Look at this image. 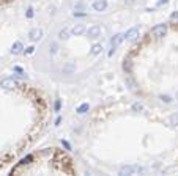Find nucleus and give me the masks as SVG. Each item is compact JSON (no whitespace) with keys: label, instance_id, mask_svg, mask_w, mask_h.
Here are the masks:
<instances>
[{"label":"nucleus","instance_id":"nucleus-1","mask_svg":"<svg viewBox=\"0 0 178 176\" xmlns=\"http://www.w3.org/2000/svg\"><path fill=\"white\" fill-rule=\"evenodd\" d=\"M123 40H125V35H121V33L115 35L114 38H112V41H110V52H109V57H112V55H114L115 49L118 47L121 43H123Z\"/></svg>","mask_w":178,"mask_h":176},{"label":"nucleus","instance_id":"nucleus-2","mask_svg":"<svg viewBox=\"0 0 178 176\" xmlns=\"http://www.w3.org/2000/svg\"><path fill=\"white\" fill-rule=\"evenodd\" d=\"M166 33H167L166 24H159V25H156V27H153V29H151V35L155 36V38H162Z\"/></svg>","mask_w":178,"mask_h":176},{"label":"nucleus","instance_id":"nucleus-3","mask_svg":"<svg viewBox=\"0 0 178 176\" xmlns=\"http://www.w3.org/2000/svg\"><path fill=\"white\" fill-rule=\"evenodd\" d=\"M85 33L88 35V38H98V36H101V27L93 25V27H90V29L85 30Z\"/></svg>","mask_w":178,"mask_h":176},{"label":"nucleus","instance_id":"nucleus-4","mask_svg":"<svg viewBox=\"0 0 178 176\" xmlns=\"http://www.w3.org/2000/svg\"><path fill=\"white\" fill-rule=\"evenodd\" d=\"M106 8H107V2H106V0H95V2H93V10L98 11V13L104 11Z\"/></svg>","mask_w":178,"mask_h":176},{"label":"nucleus","instance_id":"nucleus-5","mask_svg":"<svg viewBox=\"0 0 178 176\" xmlns=\"http://www.w3.org/2000/svg\"><path fill=\"white\" fill-rule=\"evenodd\" d=\"M29 38H30V41H40L43 38V30L41 29H33L29 33Z\"/></svg>","mask_w":178,"mask_h":176},{"label":"nucleus","instance_id":"nucleus-6","mask_svg":"<svg viewBox=\"0 0 178 176\" xmlns=\"http://www.w3.org/2000/svg\"><path fill=\"white\" fill-rule=\"evenodd\" d=\"M125 38L129 40V41H136L139 38V29H129L126 33H125Z\"/></svg>","mask_w":178,"mask_h":176},{"label":"nucleus","instance_id":"nucleus-7","mask_svg":"<svg viewBox=\"0 0 178 176\" xmlns=\"http://www.w3.org/2000/svg\"><path fill=\"white\" fill-rule=\"evenodd\" d=\"M137 171H142V168H139V167H123L120 170V174H133Z\"/></svg>","mask_w":178,"mask_h":176},{"label":"nucleus","instance_id":"nucleus-8","mask_svg":"<svg viewBox=\"0 0 178 176\" xmlns=\"http://www.w3.org/2000/svg\"><path fill=\"white\" fill-rule=\"evenodd\" d=\"M0 87H3L5 90H11L16 87V80L13 79H3L2 82H0Z\"/></svg>","mask_w":178,"mask_h":176},{"label":"nucleus","instance_id":"nucleus-9","mask_svg":"<svg viewBox=\"0 0 178 176\" xmlns=\"http://www.w3.org/2000/svg\"><path fill=\"white\" fill-rule=\"evenodd\" d=\"M85 25L84 24H77V25H74L73 29H71V33L73 35H76V36H79V35H82V33H85Z\"/></svg>","mask_w":178,"mask_h":176},{"label":"nucleus","instance_id":"nucleus-10","mask_svg":"<svg viewBox=\"0 0 178 176\" xmlns=\"http://www.w3.org/2000/svg\"><path fill=\"white\" fill-rule=\"evenodd\" d=\"M22 49H24V46H22V43H14L13 46H11V52L14 53V55H19L21 52H22Z\"/></svg>","mask_w":178,"mask_h":176},{"label":"nucleus","instance_id":"nucleus-11","mask_svg":"<svg viewBox=\"0 0 178 176\" xmlns=\"http://www.w3.org/2000/svg\"><path fill=\"white\" fill-rule=\"evenodd\" d=\"M167 123L170 124V126H178V115H176V113H173L172 116H169Z\"/></svg>","mask_w":178,"mask_h":176},{"label":"nucleus","instance_id":"nucleus-12","mask_svg":"<svg viewBox=\"0 0 178 176\" xmlns=\"http://www.w3.org/2000/svg\"><path fill=\"white\" fill-rule=\"evenodd\" d=\"M88 109H90V105L85 102V104H82V105H79V107H77V113L84 115V113H87V112H88Z\"/></svg>","mask_w":178,"mask_h":176},{"label":"nucleus","instance_id":"nucleus-13","mask_svg":"<svg viewBox=\"0 0 178 176\" xmlns=\"http://www.w3.org/2000/svg\"><path fill=\"white\" fill-rule=\"evenodd\" d=\"M59 38H60V40H68V38H69V30H68V29H63V30H60V33H59Z\"/></svg>","mask_w":178,"mask_h":176},{"label":"nucleus","instance_id":"nucleus-14","mask_svg":"<svg viewBox=\"0 0 178 176\" xmlns=\"http://www.w3.org/2000/svg\"><path fill=\"white\" fill-rule=\"evenodd\" d=\"M102 52V46L101 44H95L91 47V55H98V53H101Z\"/></svg>","mask_w":178,"mask_h":176},{"label":"nucleus","instance_id":"nucleus-15","mask_svg":"<svg viewBox=\"0 0 178 176\" xmlns=\"http://www.w3.org/2000/svg\"><path fill=\"white\" fill-rule=\"evenodd\" d=\"M133 110H134V112H144V105L136 102V104H133Z\"/></svg>","mask_w":178,"mask_h":176},{"label":"nucleus","instance_id":"nucleus-16","mask_svg":"<svg viewBox=\"0 0 178 176\" xmlns=\"http://www.w3.org/2000/svg\"><path fill=\"white\" fill-rule=\"evenodd\" d=\"M123 68H125V71L129 74L131 72V61L129 60H125V63H123Z\"/></svg>","mask_w":178,"mask_h":176},{"label":"nucleus","instance_id":"nucleus-17","mask_svg":"<svg viewBox=\"0 0 178 176\" xmlns=\"http://www.w3.org/2000/svg\"><path fill=\"white\" fill-rule=\"evenodd\" d=\"M57 47H59V46L55 44V43L49 44V52H51V53H55V52H57Z\"/></svg>","mask_w":178,"mask_h":176},{"label":"nucleus","instance_id":"nucleus-18","mask_svg":"<svg viewBox=\"0 0 178 176\" xmlns=\"http://www.w3.org/2000/svg\"><path fill=\"white\" fill-rule=\"evenodd\" d=\"M25 16L29 17V19H32V17H33V8H27V13H25Z\"/></svg>","mask_w":178,"mask_h":176},{"label":"nucleus","instance_id":"nucleus-19","mask_svg":"<svg viewBox=\"0 0 178 176\" xmlns=\"http://www.w3.org/2000/svg\"><path fill=\"white\" fill-rule=\"evenodd\" d=\"M161 99L164 101V102H167V104H169V102H172V99H170V96H161Z\"/></svg>","mask_w":178,"mask_h":176},{"label":"nucleus","instance_id":"nucleus-20","mask_svg":"<svg viewBox=\"0 0 178 176\" xmlns=\"http://www.w3.org/2000/svg\"><path fill=\"white\" fill-rule=\"evenodd\" d=\"M167 3H169V0H159L158 6H162V5H167Z\"/></svg>","mask_w":178,"mask_h":176},{"label":"nucleus","instance_id":"nucleus-21","mask_svg":"<svg viewBox=\"0 0 178 176\" xmlns=\"http://www.w3.org/2000/svg\"><path fill=\"white\" fill-rule=\"evenodd\" d=\"M73 69H74V66H73V64H68L66 68H63V71H68V72H71Z\"/></svg>","mask_w":178,"mask_h":176},{"label":"nucleus","instance_id":"nucleus-22","mask_svg":"<svg viewBox=\"0 0 178 176\" xmlns=\"http://www.w3.org/2000/svg\"><path fill=\"white\" fill-rule=\"evenodd\" d=\"M33 52H35V47H27V53H29V55L33 53Z\"/></svg>","mask_w":178,"mask_h":176},{"label":"nucleus","instance_id":"nucleus-23","mask_svg":"<svg viewBox=\"0 0 178 176\" xmlns=\"http://www.w3.org/2000/svg\"><path fill=\"white\" fill-rule=\"evenodd\" d=\"M62 143H63V146H65V148H66V150H69V148H71L68 142H62Z\"/></svg>","mask_w":178,"mask_h":176},{"label":"nucleus","instance_id":"nucleus-24","mask_svg":"<svg viewBox=\"0 0 178 176\" xmlns=\"http://www.w3.org/2000/svg\"><path fill=\"white\" fill-rule=\"evenodd\" d=\"M55 109H57V110L60 109V101H57V102H55Z\"/></svg>","mask_w":178,"mask_h":176},{"label":"nucleus","instance_id":"nucleus-25","mask_svg":"<svg viewBox=\"0 0 178 176\" xmlns=\"http://www.w3.org/2000/svg\"><path fill=\"white\" fill-rule=\"evenodd\" d=\"M176 17H178V11H176V13H173V14H172V19H176Z\"/></svg>","mask_w":178,"mask_h":176},{"label":"nucleus","instance_id":"nucleus-26","mask_svg":"<svg viewBox=\"0 0 178 176\" xmlns=\"http://www.w3.org/2000/svg\"><path fill=\"white\" fill-rule=\"evenodd\" d=\"M176 98H178V93H176Z\"/></svg>","mask_w":178,"mask_h":176}]
</instances>
